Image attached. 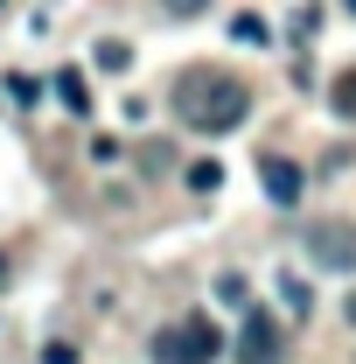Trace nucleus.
<instances>
[{"mask_svg":"<svg viewBox=\"0 0 356 364\" xmlns=\"http://www.w3.org/2000/svg\"><path fill=\"white\" fill-rule=\"evenodd\" d=\"M217 182H223L217 161H196V168H189V189H217Z\"/></svg>","mask_w":356,"mask_h":364,"instance_id":"13","label":"nucleus"},{"mask_svg":"<svg viewBox=\"0 0 356 364\" xmlns=\"http://www.w3.org/2000/svg\"><path fill=\"white\" fill-rule=\"evenodd\" d=\"M217 294H223V301H238V309H245V273H223V280H217Z\"/></svg>","mask_w":356,"mask_h":364,"instance_id":"14","label":"nucleus"},{"mask_svg":"<svg viewBox=\"0 0 356 364\" xmlns=\"http://www.w3.org/2000/svg\"><path fill=\"white\" fill-rule=\"evenodd\" d=\"M314 28H321V7H301L294 14V43H314Z\"/></svg>","mask_w":356,"mask_h":364,"instance_id":"12","label":"nucleus"},{"mask_svg":"<svg viewBox=\"0 0 356 364\" xmlns=\"http://www.w3.org/2000/svg\"><path fill=\"white\" fill-rule=\"evenodd\" d=\"M301 252L328 273H356V225L350 218H308L301 231Z\"/></svg>","mask_w":356,"mask_h":364,"instance_id":"3","label":"nucleus"},{"mask_svg":"<svg viewBox=\"0 0 356 364\" xmlns=\"http://www.w3.org/2000/svg\"><path fill=\"white\" fill-rule=\"evenodd\" d=\"M343 316H350V322H356V294H350V301H343Z\"/></svg>","mask_w":356,"mask_h":364,"instance_id":"16","label":"nucleus"},{"mask_svg":"<svg viewBox=\"0 0 356 364\" xmlns=\"http://www.w3.org/2000/svg\"><path fill=\"white\" fill-rule=\"evenodd\" d=\"M49 91H56L70 112H91V85H84V70H77V63H63V70L49 77Z\"/></svg>","mask_w":356,"mask_h":364,"instance_id":"6","label":"nucleus"},{"mask_svg":"<svg viewBox=\"0 0 356 364\" xmlns=\"http://www.w3.org/2000/svg\"><path fill=\"white\" fill-rule=\"evenodd\" d=\"M328 105H335V119H350V127H356V63H350V70H335V85H328Z\"/></svg>","mask_w":356,"mask_h":364,"instance_id":"7","label":"nucleus"},{"mask_svg":"<svg viewBox=\"0 0 356 364\" xmlns=\"http://www.w3.org/2000/svg\"><path fill=\"white\" fill-rule=\"evenodd\" d=\"M279 294H287V309H294V316H314V287L301 280V273H279Z\"/></svg>","mask_w":356,"mask_h":364,"instance_id":"9","label":"nucleus"},{"mask_svg":"<svg viewBox=\"0 0 356 364\" xmlns=\"http://www.w3.org/2000/svg\"><path fill=\"white\" fill-rule=\"evenodd\" d=\"M0 91H7L14 105H35V98H43V85H35L28 70H7V77H0Z\"/></svg>","mask_w":356,"mask_h":364,"instance_id":"10","label":"nucleus"},{"mask_svg":"<svg viewBox=\"0 0 356 364\" xmlns=\"http://www.w3.org/2000/svg\"><path fill=\"white\" fill-rule=\"evenodd\" d=\"M43 364H77V350H70V343H49V350H43Z\"/></svg>","mask_w":356,"mask_h":364,"instance_id":"15","label":"nucleus"},{"mask_svg":"<svg viewBox=\"0 0 356 364\" xmlns=\"http://www.w3.org/2000/svg\"><path fill=\"white\" fill-rule=\"evenodd\" d=\"M217 350H223V329L210 316H189V322L154 329V364H210Z\"/></svg>","mask_w":356,"mask_h":364,"instance_id":"2","label":"nucleus"},{"mask_svg":"<svg viewBox=\"0 0 356 364\" xmlns=\"http://www.w3.org/2000/svg\"><path fill=\"white\" fill-rule=\"evenodd\" d=\"M175 112H182V127H196V134H230L252 112V85L230 77V70H182L175 77Z\"/></svg>","mask_w":356,"mask_h":364,"instance_id":"1","label":"nucleus"},{"mask_svg":"<svg viewBox=\"0 0 356 364\" xmlns=\"http://www.w3.org/2000/svg\"><path fill=\"white\" fill-rule=\"evenodd\" d=\"M238 364H279V322L266 309H245V329H238Z\"/></svg>","mask_w":356,"mask_h":364,"instance_id":"4","label":"nucleus"},{"mask_svg":"<svg viewBox=\"0 0 356 364\" xmlns=\"http://www.w3.org/2000/svg\"><path fill=\"white\" fill-rule=\"evenodd\" d=\"M259 176H266V196L279 203V210H294V203H301V168H294L287 154H259Z\"/></svg>","mask_w":356,"mask_h":364,"instance_id":"5","label":"nucleus"},{"mask_svg":"<svg viewBox=\"0 0 356 364\" xmlns=\"http://www.w3.org/2000/svg\"><path fill=\"white\" fill-rule=\"evenodd\" d=\"M230 36H238V43H245V49H266V43H272L266 14H252V7H245V14H230Z\"/></svg>","mask_w":356,"mask_h":364,"instance_id":"8","label":"nucleus"},{"mask_svg":"<svg viewBox=\"0 0 356 364\" xmlns=\"http://www.w3.org/2000/svg\"><path fill=\"white\" fill-rule=\"evenodd\" d=\"M133 63V43H98V70H126Z\"/></svg>","mask_w":356,"mask_h":364,"instance_id":"11","label":"nucleus"}]
</instances>
